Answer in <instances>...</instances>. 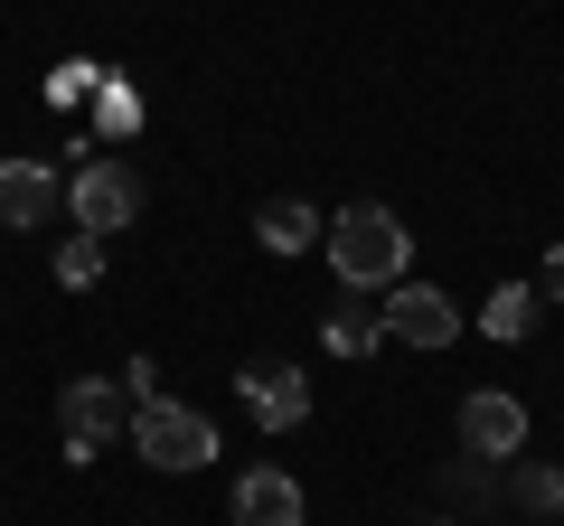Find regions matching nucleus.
Returning <instances> with one entry per match:
<instances>
[{
  "label": "nucleus",
  "instance_id": "1",
  "mask_svg": "<svg viewBox=\"0 0 564 526\" xmlns=\"http://www.w3.org/2000/svg\"><path fill=\"white\" fill-rule=\"evenodd\" d=\"M329 263H339V283L348 292H377V283H404V254H414V235H404V217L386 198H358L329 217Z\"/></svg>",
  "mask_w": 564,
  "mask_h": 526
},
{
  "label": "nucleus",
  "instance_id": "2",
  "mask_svg": "<svg viewBox=\"0 0 564 526\" xmlns=\"http://www.w3.org/2000/svg\"><path fill=\"white\" fill-rule=\"evenodd\" d=\"M57 424H66V461H95L113 432H132V395H122V376H66L57 385Z\"/></svg>",
  "mask_w": 564,
  "mask_h": 526
},
{
  "label": "nucleus",
  "instance_id": "3",
  "mask_svg": "<svg viewBox=\"0 0 564 526\" xmlns=\"http://www.w3.org/2000/svg\"><path fill=\"white\" fill-rule=\"evenodd\" d=\"M132 451L151 470H207V461H217V424H207L198 405H170V395H161V405L132 414Z\"/></svg>",
  "mask_w": 564,
  "mask_h": 526
},
{
  "label": "nucleus",
  "instance_id": "4",
  "mask_svg": "<svg viewBox=\"0 0 564 526\" xmlns=\"http://www.w3.org/2000/svg\"><path fill=\"white\" fill-rule=\"evenodd\" d=\"M66 217H76V235H104V244H113L122 226L141 217V179H132L122 161H85L76 179H66Z\"/></svg>",
  "mask_w": 564,
  "mask_h": 526
},
{
  "label": "nucleus",
  "instance_id": "5",
  "mask_svg": "<svg viewBox=\"0 0 564 526\" xmlns=\"http://www.w3.org/2000/svg\"><path fill=\"white\" fill-rule=\"evenodd\" d=\"M377 320H386V339H404V348H452L462 339V310H452L443 283H395Z\"/></svg>",
  "mask_w": 564,
  "mask_h": 526
},
{
  "label": "nucleus",
  "instance_id": "6",
  "mask_svg": "<svg viewBox=\"0 0 564 526\" xmlns=\"http://www.w3.org/2000/svg\"><path fill=\"white\" fill-rule=\"evenodd\" d=\"M236 395H245V414H254L263 432L311 424V376H302V366H282V358H254V366L236 376Z\"/></svg>",
  "mask_w": 564,
  "mask_h": 526
},
{
  "label": "nucleus",
  "instance_id": "7",
  "mask_svg": "<svg viewBox=\"0 0 564 526\" xmlns=\"http://www.w3.org/2000/svg\"><path fill=\"white\" fill-rule=\"evenodd\" d=\"M518 442H527V405H518V395H499V385H480V395L462 405V451L508 470V461H518Z\"/></svg>",
  "mask_w": 564,
  "mask_h": 526
},
{
  "label": "nucleus",
  "instance_id": "8",
  "mask_svg": "<svg viewBox=\"0 0 564 526\" xmlns=\"http://www.w3.org/2000/svg\"><path fill=\"white\" fill-rule=\"evenodd\" d=\"M57 217V169L47 161H0V226H47Z\"/></svg>",
  "mask_w": 564,
  "mask_h": 526
},
{
  "label": "nucleus",
  "instance_id": "9",
  "mask_svg": "<svg viewBox=\"0 0 564 526\" xmlns=\"http://www.w3.org/2000/svg\"><path fill=\"white\" fill-rule=\"evenodd\" d=\"M236 526H302V480L292 470H245L236 480Z\"/></svg>",
  "mask_w": 564,
  "mask_h": 526
},
{
  "label": "nucleus",
  "instance_id": "10",
  "mask_svg": "<svg viewBox=\"0 0 564 526\" xmlns=\"http://www.w3.org/2000/svg\"><path fill=\"white\" fill-rule=\"evenodd\" d=\"M321 235H329V217H321V207H302V198L254 207V244H263V254H302V244H321Z\"/></svg>",
  "mask_w": 564,
  "mask_h": 526
},
{
  "label": "nucleus",
  "instance_id": "11",
  "mask_svg": "<svg viewBox=\"0 0 564 526\" xmlns=\"http://www.w3.org/2000/svg\"><path fill=\"white\" fill-rule=\"evenodd\" d=\"M536 310H545L536 283H499V292H489V310H480V329H489V339H527V329H536Z\"/></svg>",
  "mask_w": 564,
  "mask_h": 526
},
{
  "label": "nucleus",
  "instance_id": "12",
  "mask_svg": "<svg viewBox=\"0 0 564 526\" xmlns=\"http://www.w3.org/2000/svg\"><path fill=\"white\" fill-rule=\"evenodd\" d=\"M321 339H329V358H367V348L386 339V320H377V310H358V302H339L321 320Z\"/></svg>",
  "mask_w": 564,
  "mask_h": 526
},
{
  "label": "nucleus",
  "instance_id": "13",
  "mask_svg": "<svg viewBox=\"0 0 564 526\" xmlns=\"http://www.w3.org/2000/svg\"><path fill=\"white\" fill-rule=\"evenodd\" d=\"M95 132H104V142H122V132H141V95H132L122 76H104V85H95Z\"/></svg>",
  "mask_w": 564,
  "mask_h": 526
},
{
  "label": "nucleus",
  "instance_id": "14",
  "mask_svg": "<svg viewBox=\"0 0 564 526\" xmlns=\"http://www.w3.org/2000/svg\"><path fill=\"white\" fill-rule=\"evenodd\" d=\"M508 498H518V507H545V517H564V470L508 461Z\"/></svg>",
  "mask_w": 564,
  "mask_h": 526
},
{
  "label": "nucleus",
  "instance_id": "15",
  "mask_svg": "<svg viewBox=\"0 0 564 526\" xmlns=\"http://www.w3.org/2000/svg\"><path fill=\"white\" fill-rule=\"evenodd\" d=\"M57 283L66 292H95L104 283V235H66L57 244Z\"/></svg>",
  "mask_w": 564,
  "mask_h": 526
},
{
  "label": "nucleus",
  "instance_id": "16",
  "mask_svg": "<svg viewBox=\"0 0 564 526\" xmlns=\"http://www.w3.org/2000/svg\"><path fill=\"white\" fill-rule=\"evenodd\" d=\"M104 85V66H85V57H66L57 76H47V103H76V95H95Z\"/></svg>",
  "mask_w": 564,
  "mask_h": 526
},
{
  "label": "nucleus",
  "instance_id": "17",
  "mask_svg": "<svg viewBox=\"0 0 564 526\" xmlns=\"http://www.w3.org/2000/svg\"><path fill=\"white\" fill-rule=\"evenodd\" d=\"M536 292H545V302H564V244L545 254V283H536Z\"/></svg>",
  "mask_w": 564,
  "mask_h": 526
},
{
  "label": "nucleus",
  "instance_id": "18",
  "mask_svg": "<svg viewBox=\"0 0 564 526\" xmlns=\"http://www.w3.org/2000/svg\"><path fill=\"white\" fill-rule=\"evenodd\" d=\"M423 526H443V517H423Z\"/></svg>",
  "mask_w": 564,
  "mask_h": 526
}]
</instances>
